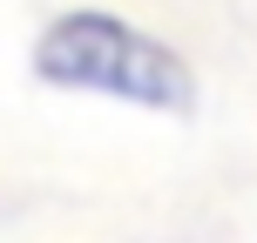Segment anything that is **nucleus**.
Listing matches in <instances>:
<instances>
[{
	"instance_id": "1",
	"label": "nucleus",
	"mask_w": 257,
	"mask_h": 243,
	"mask_svg": "<svg viewBox=\"0 0 257 243\" xmlns=\"http://www.w3.org/2000/svg\"><path fill=\"white\" fill-rule=\"evenodd\" d=\"M27 68H34V81H48L61 95H95V102L142 108V115H190L196 108L190 54L108 7L54 14L27 48Z\"/></svg>"
}]
</instances>
